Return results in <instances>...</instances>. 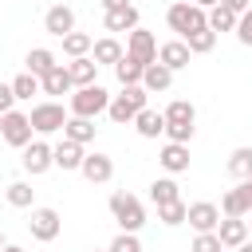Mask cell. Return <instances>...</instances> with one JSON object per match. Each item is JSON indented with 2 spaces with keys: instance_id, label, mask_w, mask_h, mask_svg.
<instances>
[{
  "instance_id": "23",
  "label": "cell",
  "mask_w": 252,
  "mask_h": 252,
  "mask_svg": "<svg viewBox=\"0 0 252 252\" xmlns=\"http://www.w3.org/2000/svg\"><path fill=\"white\" fill-rule=\"evenodd\" d=\"M94 118H79V114H71L67 122H63V138H71V142H79V146H87V142H94Z\"/></svg>"
},
{
  "instance_id": "45",
  "label": "cell",
  "mask_w": 252,
  "mask_h": 252,
  "mask_svg": "<svg viewBox=\"0 0 252 252\" xmlns=\"http://www.w3.org/2000/svg\"><path fill=\"white\" fill-rule=\"evenodd\" d=\"M236 252H252V240H244V244H240V248H236Z\"/></svg>"
},
{
  "instance_id": "32",
  "label": "cell",
  "mask_w": 252,
  "mask_h": 252,
  "mask_svg": "<svg viewBox=\"0 0 252 252\" xmlns=\"http://www.w3.org/2000/svg\"><path fill=\"white\" fill-rule=\"evenodd\" d=\"M91 35L87 32H67L63 35V55H71V59H79V55H91Z\"/></svg>"
},
{
  "instance_id": "20",
  "label": "cell",
  "mask_w": 252,
  "mask_h": 252,
  "mask_svg": "<svg viewBox=\"0 0 252 252\" xmlns=\"http://www.w3.org/2000/svg\"><path fill=\"white\" fill-rule=\"evenodd\" d=\"M39 91H43V94H71V91H75V83H71L67 67H63V63H55V67L39 79Z\"/></svg>"
},
{
  "instance_id": "10",
  "label": "cell",
  "mask_w": 252,
  "mask_h": 252,
  "mask_svg": "<svg viewBox=\"0 0 252 252\" xmlns=\"http://www.w3.org/2000/svg\"><path fill=\"white\" fill-rule=\"evenodd\" d=\"M185 220H189L197 232H217V224H220V205H213V201H197V205L185 209Z\"/></svg>"
},
{
  "instance_id": "16",
  "label": "cell",
  "mask_w": 252,
  "mask_h": 252,
  "mask_svg": "<svg viewBox=\"0 0 252 252\" xmlns=\"http://www.w3.org/2000/svg\"><path fill=\"white\" fill-rule=\"evenodd\" d=\"M217 240H220L224 248H240V244L248 240V220H244V217H224V220L217 224Z\"/></svg>"
},
{
  "instance_id": "25",
  "label": "cell",
  "mask_w": 252,
  "mask_h": 252,
  "mask_svg": "<svg viewBox=\"0 0 252 252\" xmlns=\"http://www.w3.org/2000/svg\"><path fill=\"white\" fill-rule=\"evenodd\" d=\"M161 114H165V122H173V126H193V122H197V110H193L189 98H173Z\"/></svg>"
},
{
  "instance_id": "35",
  "label": "cell",
  "mask_w": 252,
  "mask_h": 252,
  "mask_svg": "<svg viewBox=\"0 0 252 252\" xmlns=\"http://www.w3.org/2000/svg\"><path fill=\"white\" fill-rule=\"evenodd\" d=\"M185 209H189L185 201H169V205H161V209H158V220H161V224H169V228H177V224H185Z\"/></svg>"
},
{
  "instance_id": "1",
  "label": "cell",
  "mask_w": 252,
  "mask_h": 252,
  "mask_svg": "<svg viewBox=\"0 0 252 252\" xmlns=\"http://www.w3.org/2000/svg\"><path fill=\"white\" fill-rule=\"evenodd\" d=\"M146 98H150V91H146L142 83H130V87H122L118 94H110V106H106L110 122H118V126L134 122V114L146 106Z\"/></svg>"
},
{
  "instance_id": "31",
  "label": "cell",
  "mask_w": 252,
  "mask_h": 252,
  "mask_svg": "<svg viewBox=\"0 0 252 252\" xmlns=\"http://www.w3.org/2000/svg\"><path fill=\"white\" fill-rule=\"evenodd\" d=\"M4 197H8V205H12V209H32V201H35V189H32L28 181H12V185L4 189Z\"/></svg>"
},
{
  "instance_id": "30",
  "label": "cell",
  "mask_w": 252,
  "mask_h": 252,
  "mask_svg": "<svg viewBox=\"0 0 252 252\" xmlns=\"http://www.w3.org/2000/svg\"><path fill=\"white\" fill-rule=\"evenodd\" d=\"M24 63H28V71H32V75H39V79H43V75L55 67V51H47V47H32Z\"/></svg>"
},
{
  "instance_id": "46",
  "label": "cell",
  "mask_w": 252,
  "mask_h": 252,
  "mask_svg": "<svg viewBox=\"0 0 252 252\" xmlns=\"http://www.w3.org/2000/svg\"><path fill=\"white\" fill-rule=\"evenodd\" d=\"M4 244H8V240H4V228H0V248H4Z\"/></svg>"
},
{
  "instance_id": "7",
  "label": "cell",
  "mask_w": 252,
  "mask_h": 252,
  "mask_svg": "<svg viewBox=\"0 0 252 252\" xmlns=\"http://www.w3.org/2000/svg\"><path fill=\"white\" fill-rule=\"evenodd\" d=\"M32 122H28V114H20V110H8V114H0V138L8 142V146H16V150H24L28 142H32Z\"/></svg>"
},
{
  "instance_id": "37",
  "label": "cell",
  "mask_w": 252,
  "mask_h": 252,
  "mask_svg": "<svg viewBox=\"0 0 252 252\" xmlns=\"http://www.w3.org/2000/svg\"><path fill=\"white\" fill-rule=\"evenodd\" d=\"M232 32H236V39H240L244 47H252V8H244V12L236 16V28H232Z\"/></svg>"
},
{
  "instance_id": "40",
  "label": "cell",
  "mask_w": 252,
  "mask_h": 252,
  "mask_svg": "<svg viewBox=\"0 0 252 252\" xmlns=\"http://www.w3.org/2000/svg\"><path fill=\"white\" fill-rule=\"evenodd\" d=\"M12 102H16L12 83H0V114H8V110H12Z\"/></svg>"
},
{
  "instance_id": "26",
  "label": "cell",
  "mask_w": 252,
  "mask_h": 252,
  "mask_svg": "<svg viewBox=\"0 0 252 252\" xmlns=\"http://www.w3.org/2000/svg\"><path fill=\"white\" fill-rule=\"evenodd\" d=\"M228 173H232L236 181H248V177H252V146H236V150L228 154Z\"/></svg>"
},
{
  "instance_id": "11",
  "label": "cell",
  "mask_w": 252,
  "mask_h": 252,
  "mask_svg": "<svg viewBox=\"0 0 252 252\" xmlns=\"http://www.w3.org/2000/svg\"><path fill=\"white\" fill-rule=\"evenodd\" d=\"M248 213H252V185L240 181L236 189L220 197V217H248Z\"/></svg>"
},
{
  "instance_id": "33",
  "label": "cell",
  "mask_w": 252,
  "mask_h": 252,
  "mask_svg": "<svg viewBox=\"0 0 252 252\" xmlns=\"http://www.w3.org/2000/svg\"><path fill=\"white\" fill-rule=\"evenodd\" d=\"M185 47H189L193 55H205V51L217 47V32H213V28H201V32H193V35H185Z\"/></svg>"
},
{
  "instance_id": "39",
  "label": "cell",
  "mask_w": 252,
  "mask_h": 252,
  "mask_svg": "<svg viewBox=\"0 0 252 252\" xmlns=\"http://www.w3.org/2000/svg\"><path fill=\"white\" fill-rule=\"evenodd\" d=\"M193 130H197V126H173V122H165V130H161V134H165L169 142H185V146H189Z\"/></svg>"
},
{
  "instance_id": "27",
  "label": "cell",
  "mask_w": 252,
  "mask_h": 252,
  "mask_svg": "<svg viewBox=\"0 0 252 252\" xmlns=\"http://www.w3.org/2000/svg\"><path fill=\"white\" fill-rule=\"evenodd\" d=\"M142 71H146V63H138V59H134V55H126V51H122V59L114 63V75H118V83H122V87L142 83Z\"/></svg>"
},
{
  "instance_id": "43",
  "label": "cell",
  "mask_w": 252,
  "mask_h": 252,
  "mask_svg": "<svg viewBox=\"0 0 252 252\" xmlns=\"http://www.w3.org/2000/svg\"><path fill=\"white\" fill-rule=\"evenodd\" d=\"M193 4H197V8H205V12H209V8H213V4H220V0H193Z\"/></svg>"
},
{
  "instance_id": "13",
  "label": "cell",
  "mask_w": 252,
  "mask_h": 252,
  "mask_svg": "<svg viewBox=\"0 0 252 252\" xmlns=\"http://www.w3.org/2000/svg\"><path fill=\"white\" fill-rule=\"evenodd\" d=\"M43 32L63 39L67 32H75V12H71L67 4H55V8H47V12H43Z\"/></svg>"
},
{
  "instance_id": "29",
  "label": "cell",
  "mask_w": 252,
  "mask_h": 252,
  "mask_svg": "<svg viewBox=\"0 0 252 252\" xmlns=\"http://www.w3.org/2000/svg\"><path fill=\"white\" fill-rule=\"evenodd\" d=\"M205 24L220 35V32H232L236 28V12H228V8H220V4H213L209 12H205Z\"/></svg>"
},
{
  "instance_id": "12",
  "label": "cell",
  "mask_w": 252,
  "mask_h": 252,
  "mask_svg": "<svg viewBox=\"0 0 252 252\" xmlns=\"http://www.w3.org/2000/svg\"><path fill=\"white\" fill-rule=\"evenodd\" d=\"M79 173H83L91 185H106V181L114 177V161H110L106 154H87L83 165H79Z\"/></svg>"
},
{
  "instance_id": "9",
  "label": "cell",
  "mask_w": 252,
  "mask_h": 252,
  "mask_svg": "<svg viewBox=\"0 0 252 252\" xmlns=\"http://www.w3.org/2000/svg\"><path fill=\"white\" fill-rule=\"evenodd\" d=\"M20 165H24L32 177L47 173V169L55 165V158H51V146H47V142H28V146H24V158H20Z\"/></svg>"
},
{
  "instance_id": "15",
  "label": "cell",
  "mask_w": 252,
  "mask_h": 252,
  "mask_svg": "<svg viewBox=\"0 0 252 252\" xmlns=\"http://www.w3.org/2000/svg\"><path fill=\"white\" fill-rule=\"evenodd\" d=\"M158 161H161L165 173H185L189 169V146L185 142H165L161 154H158Z\"/></svg>"
},
{
  "instance_id": "34",
  "label": "cell",
  "mask_w": 252,
  "mask_h": 252,
  "mask_svg": "<svg viewBox=\"0 0 252 252\" xmlns=\"http://www.w3.org/2000/svg\"><path fill=\"white\" fill-rule=\"evenodd\" d=\"M12 94H16V98H32V94H39V75H32V71L16 75V79H12Z\"/></svg>"
},
{
  "instance_id": "48",
  "label": "cell",
  "mask_w": 252,
  "mask_h": 252,
  "mask_svg": "<svg viewBox=\"0 0 252 252\" xmlns=\"http://www.w3.org/2000/svg\"><path fill=\"white\" fill-rule=\"evenodd\" d=\"M248 185H252V177H248Z\"/></svg>"
},
{
  "instance_id": "2",
  "label": "cell",
  "mask_w": 252,
  "mask_h": 252,
  "mask_svg": "<svg viewBox=\"0 0 252 252\" xmlns=\"http://www.w3.org/2000/svg\"><path fill=\"white\" fill-rule=\"evenodd\" d=\"M106 106H110V94H106L98 83L75 87V91H71V102H67V110H71V114H79V118H98Z\"/></svg>"
},
{
  "instance_id": "36",
  "label": "cell",
  "mask_w": 252,
  "mask_h": 252,
  "mask_svg": "<svg viewBox=\"0 0 252 252\" xmlns=\"http://www.w3.org/2000/svg\"><path fill=\"white\" fill-rule=\"evenodd\" d=\"M106 252H142V240H138V232H118Z\"/></svg>"
},
{
  "instance_id": "6",
  "label": "cell",
  "mask_w": 252,
  "mask_h": 252,
  "mask_svg": "<svg viewBox=\"0 0 252 252\" xmlns=\"http://www.w3.org/2000/svg\"><path fill=\"white\" fill-rule=\"evenodd\" d=\"M59 228H63V217H59V209H51V205H39V209H32V217H28V232H32V240H43V244H51V240L59 236Z\"/></svg>"
},
{
  "instance_id": "5",
  "label": "cell",
  "mask_w": 252,
  "mask_h": 252,
  "mask_svg": "<svg viewBox=\"0 0 252 252\" xmlns=\"http://www.w3.org/2000/svg\"><path fill=\"white\" fill-rule=\"evenodd\" d=\"M67 118H71V110H63V102H35L32 114H28L35 134H59Z\"/></svg>"
},
{
  "instance_id": "8",
  "label": "cell",
  "mask_w": 252,
  "mask_h": 252,
  "mask_svg": "<svg viewBox=\"0 0 252 252\" xmlns=\"http://www.w3.org/2000/svg\"><path fill=\"white\" fill-rule=\"evenodd\" d=\"M126 55H134L138 63H154V59H158V39H154V32H146V28L126 32Z\"/></svg>"
},
{
  "instance_id": "24",
  "label": "cell",
  "mask_w": 252,
  "mask_h": 252,
  "mask_svg": "<svg viewBox=\"0 0 252 252\" xmlns=\"http://www.w3.org/2000/svg\"><path fill=\"white\" fill-rule=\"evenodd\" d=\"M63 67H67V75H71L75 87H87V83H94V75H98V63H94L91 55H79V59H71V63H63Z\"/></svg>"
},
{
  "instance_id": "17",
  "label": "cell",
  "mask_w": 252,
  "mask_h": 252,
  "mask_svg": "<svg viewBox=\"0 0 252 252\" xmlns=\"http://www.w3.org/2000/svg\"><path fill=\"white\" fill-rule=\"evenodd\" d=\"M51 158H55V165H59V169L67 173V169H79L87 154H83V146H79V142H71V138H63L59 146H51Z\"/></svg>"
},
{
  "instance_id": "3",
  "label": "cell",
  "mask_w": 252,
  "mask_h": 252,
  "mask_svg": "<svg viewBox=\"0 0 252 252\" xmlns=\"http://www.w3.org/2000/svg\"><path fill=\"white\" fill-rule=\"evenodd\" d=\"M165 24H169V32H177L181 39H185V35H193V32H201V28H209V24H205V8H197L193 0L169 4V12H165Z\"/></svg>"
},
{
  "instance_id": "18",
  "label": "cell",
  "mask_w": 252,
  "mask_h": 252,
  "mask_svg": "<svg viewBox=\"0 0 252 252\" xmlns=\"http://www.w3.org/2000/svg\"><path fill=\"white\" fill-rule=\"evenodd\" d=\"M91 59H94L98 67H114V63L122 59V43H118L114 35H102V39L91 43Z\"/></svg>"
},
{
  "instance_id": "21",
  "label": "cell",
  "mask_w": 252,
  "mask_h": 252,
  "mask_svg": "<svg viewBox=\"0 0 252 252\" xmlns=\"http://www.w3.org/2000/svg\"><path fill=\"white\" fill-rule=\"evenodd\" d=\"M102 24H106V32H134V28H138V8H134V4L110 8V12L102 16Z\"/></svg>"
},
{
  "instance_id": "42",
  "label": "cell",
  "mask_w": 252,
  "mask_h": 252,
  "mask_svg": "<svg viewBox=\"0 0 252 252\" xmlns=\"http://www.w3.org/2000/svg\"><path fill=\"white\" fill-rule=\"evenodd\" d=\"M98 4H102V12H110V8H126L130 0H98Z\"/></svg>"
},
{
  "instance_id": "28",
  "label": "cell",
  "mask_w": 252,
  "mask_h": 252,
  "mask_svg": "<svg viewBox=\"0 0 252 252\" xmlns=\"http://www.w3.org/2000/svg\"><path fill=\"white\" fill-rule=\"evenodd\" d=\"M150 201L161 209V205H169V201H181V189H177V181L173 177H158L154 185H150Z\"/></svg>"
},
{
  "instance_id": "47",
  "label": "cell",
  "mask_w": 252,
  "mask_h": 252,
  "mask_svg": "<svg viewBox=\"0 0 252 252\" xmlns=\"http://www.w3.org/2000/svg\"><path fill=\"white\" fill-rule=\"evenodd\" d=\"M248 236H252V220H248Z\"/></svg>"
},
{
  "instance_id": "41",
  "label": "cell",
  "mask_w": 252,
  "mask_h": 252,
  "mask_svg": "<svg viewBox=\"0 0 252 252\" xmlns=\"http://www.w3.org/2000/svg\"><path fill=\"white\" fill-rule=\"evenodd\" d=\"M220 8H228V12H244V8H252V0H220Z\"/></svg>"
},
{
  "instance_id": "44",
  "label": "cell",
  "mask_w": 252,
  "mask_h": 252,
  "mask_svg": "<svg viewBox=\"0 0 252 252\" xmlns=\"http://www.w3.org/2000/svg\"><path fill=\"white\" fill-rule=\"evenodd\" d=\"M0 252H24V248H20V244H4Z\"/></svg>"
},
{
  "instance_id": "19",
  "label": "cell",
  "mask_w": 252,
  "mask_h": 252,
  "mask_svg": "<svg viewBox=\"0 0 252 252\" xmlns=\"http://www.w3.org/2000/svg\"><path fill=\"white\" fill-rule=\"evenodd\" d=\"M169 83H173V71L165 67V63H146V71H142V87L150 91V94H158V91H169Z\"/></svg>"
},
{
  "instance_id": "38",
  "label": "cell",
  "mask_w": 252,
  "mask_h": 252,
  "mask_svg": "<svg viewBox=\"0 0 252 252\" xmlns=\"http://www.w3.org/2000/svg\"><path fill=\"white\" fill-rule=\"evenodd\" d=\"M189 252H224V244L217 240V232H197V240H193Z\"/></svg>"
},
{
  "instance_id": "4",
  "label": "cell",
  "mask_w": 252,
  "mask_h": 252,
  "mask_svg": "<svg viewBox=\"0 0 252 252\" xmlns=\"http://www.w3.org/2000/svg\"><path fill=\"white\" fill-rule=\"evenodd\" d=\"M110 217L118 220L122 232H138L146 224V209H142V201L134 193H114L110 197Z\"/></svg>"
},
{
  "instance_id": "22",
  "label": "cell",
  "mask_w": 252,
  "mask_h": 252,
  "mask_svg": "<svg viewBox=\"0 0 252 252\" xmlns=\"http://www.w3.org/2000/svg\"><path fill=\"white\" fill-rule=\"evenodd\" d=\"M134 130H138L142 138H158V134L165 130V114H161V110H150V106H142V110L134 114Z\"/></svg>"
},
{
  "instance_id": "14",
  "label": "cell",
  "mask_w": 252,
  "mask_h": 252,
  "mask_svg": "<svg viewBox=\"0 0 252 252\" xmlns=\"http://www.w3.org/2000/svg\"><path fill=\"white\" fill-rule=\"evenodd\" d=\"M189 59H193V51L185 47V39H169V43L158 47V63H165L169 71H185Z\"/></svg>"
}]
</instances>
